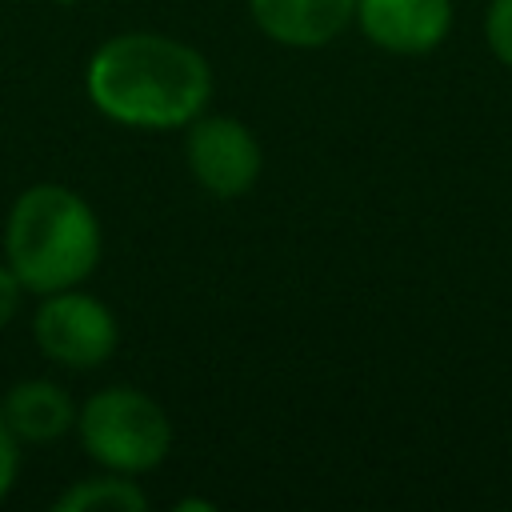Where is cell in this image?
<instances>
[{
	"label": "cell",
	"mask_w": 512,
	"mask_h": 512,
	"mask_svg": "<svg viewBox=\"0 0 512 512\" xmlns=\"http://www.w3.org/2000/svg\"><path fill=\"white\" fill-rule=\"evenodd\" d=\"M20 296H24V284L20 276L8 268V260L0 264V328L20 312Z\"/></svg>",
	"instance_id": "obj_12"
},
{
	"label": "cell",
	"mask_w": 512,
	"mask_h": 512,
	"mask_svg": "<svg viewBox=\"0 0 512 512\" xmlns=\"http://www.w3.org/2000/svg\"><path fill=\"white\" fill-rule=\"evenodd\" d=\"M188 508H208L212 512V500H180L176 504V512H188Z\"/></svg>",
	"instance_id": "obj_13"
},
{
	"label": "cell",
	"mask_w": 512,
	"mask_h": 512,
	"mask_svg": "<svg viewBox=\"0 0 512 512\" xmlns=\"http://www.w3.org/2000/svg\"><path fill=\"white\" fill-rule=\"evenodd\" d=\"M84 92L96 112L124 128H188L212 96V68L176 36L120 32L92 52Z\"/></svg>",
	"instance_id": "obj_1"
},
{
	"label": "cell",
	"mask_w": 512,
	"mask_h": 512,
	"mask_svg": "<svg viewBox=\"0 0 512 512\" xmlns=\"http://www.w3.org/2000/svg\"><path fill=\"white\" fill-rule=\"evenodd\" d=\"M32 336L36 348L64 368H96L120 344L112 308L76 288H60L44 296V304L32 316Z\"/></svg>",
	"instance_id": "obj_4"
},
{
	"label": "cell",
	"mask_w": 512,
	"mask_h": 512,
	"mask_svg": "<svg viewBox=\"0 0 512 512\" xmlns=\"http://www.w3.org/2000/svg\"><path fill=\"white\" fill-rule=\"evenodd\" d=\"M484 40L500 64L512 68V0H488L484 12Z\"/></svg>",
	"instance_id": "obj_10"
},
{
	"label": "cell",
	"mask_w": 512,
	"mask_h": 512,
	"mask_svg": "<svg viewBox=\"0 0 512 512\" xmlns=\"http://www.w3.org/2000/svg\"><path fill=\"white\" fill-rule=\"evenodd\" d=\"M12 436L20 444H52L76 424V404L72 396L52 384V380H20L8 388L0 404Z\"/></svg>",
	"instance_id": "obj_8"
},
{
	"label": "cell",
	"mask_w": 512,
	"mask_h": 512,
	"mask_svg": "<svg viewBox=\"0 0 512 512\" xmlns=\"http://www.w3.org/2000/svg\"><path fill=\"white\" fill-rule=\"evenodd\" d=\"M356 24L384 52L424 56L452 28V0H356Z\"/></svg>",
	"instance_id": "obj_6"
},
{
	"label": "cell",
	"mask_w": 512,
	"mask_h": 512,
	"mask_svg": "<svg viewBox=\"0 0 512 512\" xmlns=\"http://www.w3.org/2000/svg\"><path fill=\"white\" fill-rule=\"evenodd\" d=\"M184 156H188V172L196 176V184L220 200L244 196L260 180V168H264L256 136L236 116H204L200 112L188 124Z\"/></svg>",
	"instance_id": "obj_5"
},
{
	"label": "cell",
	"mask_w": 512,
	"mask_h": 512,
	"mask_svg": "<svg viewBox=\"0 0 512 512\" xmlns=\"http://www.w3.org/2000/svg\"><path fill=\"white\" fill-rule=\"evenodd\" d=\"M56 508L60 512H144L148 496L124 472H104V476L76 480L68 492L56 496Z\"/></svg>",
	"instance_id": "obj_9"
},
{
	"label": "cell",
	"mask_w": 512,
	"mask_h": 512,
	"mask_svg": "<svg viewBox=\"0 0 512 512\" xmlns=\"http://www.w3.org/2000/svg\"><path fill=\"white\" fill-rule=\"evenodd\" d=\"M248 12L284 48H324L356 20V0H248Z\"/></svg>",
	"instance_id": "obj_7"
},
{
	"label": "cell",
	"mask_w": 512,
	"mask_h": 512,
	"mask_svg": "<svg viewBox=\"0 0 512 512\" xmlns=\"http://www.w3.org/2000/svg\"><path fill=\"white\" fill-rule=\"evenodd\" d=\"M4 256L24 292L76 288L100 260V224L88 200L64 184H32L4 224Z\"/></svg>",
	"instance_id": "obj_2"
},
{
	"label": "cell",
	"mask_w": 512,
	"mask_h": 512,
	"mask_svg": "<svg viewBox=\"0 0 512 512\" xmlns=\"http://www.w3.org/2000/svg\"><path fill=\"white\" fill-rule=\"evenodd\" d=\"M16 472H20V440L12 436V428H8V420L0 412V500L12 492Z\"/></svg>",
	"instance_id": "obj_11"
},
{
	"label": "cell",
	"mask_w": 512,
	"mask_h": 512,
	"mask_svg": "<svg viewBox=\"0 0 512 512\" xmlns=\"http://www.w3.org/2000/svg\"><path fill=\"white\" fill-rule=\"evenodd\" d=\"M76 432L84 452L108 472H148L172 448V424L164 408L136 388H104L76 412Z\"/></svg>",
	"instance_id": "obj_3"
}]
</instances>
